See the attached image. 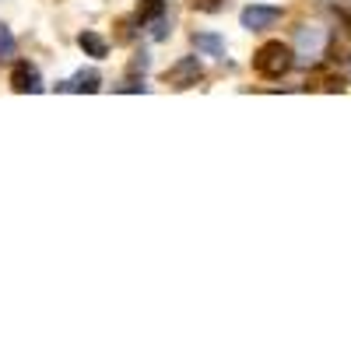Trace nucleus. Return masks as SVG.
I'll list each match as a JSON object with an SVG mask.
<instances>
[{
	"instance_id": "f257e3e1",
	"label": "nucleus",
	"mask_w": 351,
	"mask_h": 351,
	"mask_svg": "<svg viewBox=\"0 0 351 351\" xmlns=\"http://www.w3.org/2000/svg\"><path fill=\"white\" fill-rule=\"evenodd\" d=\"M291 64H295V49H291L288 43L281 39H271V43H263L256 53H253V71L260 77H267V81H278L291 71Z\"/></svg>"
},
{
	"instance_id": "f03ea898",
	"label": "nucleus",
	"mask_w": 351,
	"mask_h": 351,
	"mask_svg": "<svg viewBox=\"0 0 351 351\" xmlns=\"http://www.w3.org/2000/svg\"><path fill=\"white\" fill-rule=\"evenodd\" d=\"M281 14L285 11L274 8V4H250V8L239 11V25L250 28V32H263V28H274L281 21Z\"/></svg>"
},
{
	"instance_id": "7ed1b4c3",
	"label": "nucleus",
	"mask_w": 351,
	"mask_h": 351,
	"mask_svg": "<svg viewBox=\"0 0 351 351\" xmlns=\"http://www.w3.org/2000/svg\"><path fill=\"white\" fill-rule=\"evenodd\" d=\"M11 88L18 95H39L43 92V74L36 64H28V60H18L14 71H11Z\"/></svg>"
},
{
	"instance_id": "20e7f679",
	"label": "nucleus",
	"mask_w": 351,
	"mask_h": 351,
	"mask_svg": "<svg viewBox=\"0 0 351 351\" xmlns=\"http://www.w3.org/2000/svg\"><path fill=\"white\" fill-rule=\"evenodd\" d=\"M165 81H169L172 88H190V84H197V81H200V60H197V56H183L176 67H169Z\"/></svg>"
},
{
	"instance_id": "39448f33",
	"label": "nucleus",
	"mask_w": 351,
	"mask_h": 351,
	"mask_svg": "<svg viewBox=\"0 0 351 351\" xmlns=\"http://www.w3.org/2000/svg\"><path fill=\"white\" fill-rule=\"evenodd\" d=\"M324 43H327V36H324V28H316V25H306L302 32H299V56H306V60H316L319 53H324Z\"/></svg>"
},
{
	"instance_id": "423d86ee",
	"label": "nucleus",
	"mask_w": 351,
	"mask_h": 351,
	"mask_svg": "<svg viewBox=\"0 0 351 351\" xmlns=\"http://www.w3.org/2000/svg\"><path fill=\"white\" fill-rule=\"evenodd\" d=\"M102 88V74L99 71H77L74 77H67L64 84H60V92H99Z\"/></svg>"
},
{
	"instance_id": "0eeeda50",
	"label": "nucleus",
	"mask_w": 351,
	"mask_h": 351,
	"mask_svg": "<svg viewBox=\"0 0 351 351\" xmlns=\"http://www.w3.org/2000/svg\"><path fill=\"white\" fill-rule=\"evenodd\" d=\"M193 46H197L204 56H215V60H225V53H228L225 39L215 36V32H197V36H193Z\"/></svg>"
},
{
	"instance_id": "6e6552de",
	"label": "nucleus",
	"mask_w": 351,
	"mask_h": 351,
	"mask_svg": "<svg viewBox=\"0 0 351 351\" xmlns=\"http://www.w3.org/2000/svg\"><path fill=\"white\" fill-rule=\"evenodd\" d=\"M77 46H81L88 56H95V60H106V56H109V43H106L99 32H92V28H84V32L77 36Z\"/></svg>"
},
{
	"instance_id": "1a4fd4ad",
	"label": "nucleus",
	"mask_w": 351,
	"mask_h": 351,
	"mask_svg": "<svg viewBox=\"0 0 351 351\" xmlns=\"http://www.w3.org/2000/svg\"><path fill=\"white\" fill-rule=\"evenodd\" d=\"M162 14H165V0H141L137 4V25H152Z\"/></svg>"
},
{
	"instance_id": "9d476101",
	"label": "nucleus",
	"mask_w": 351,
	"mask_h": 351,
	"mask_svg": "<svg viewBox=\"0 0 351 351\" xmlns=\"http://www.w3.org/2000/svg\"><path fill=\"white\" fill-rule=\"evenodd\" d=\"M14 53H18V39L11 36V28H8L4 21H0V64H4V60H11Z\"/></svg>"
},
{
	"instance_id": "9b49d317",
	"label": "nucleus",
	"mask_w": 351,
	"mask_h": 351,
	"mask_svg": "<svg viewBox=\"0 0 351 351\" xmlns=\"http://www.w3.org/2000/svg\"><path fill=\"white\" fill-rule=\"evenodd\" d=\"M190 4H193L197 11H208V14H215V11H221V8H225V0H190Z\"/></svg>"
}]
</instances>
